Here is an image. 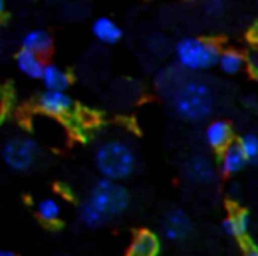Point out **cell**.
Instances as JSON below:
<instances>
[{
    "label": "cell",
    "mask_w": 258,
    "mask_h": 256,
    "mask_svg": "<svg viewBox=\"0 0 258 256\" xmlns=\"http://www.w3.org/2000/svg\"><path fill=\"white\" fill-rule=\"evenodd\" d=\"M172 111L186 121H202L214 109L213 88L201 77H184L170 92Z\"/></svg>",
    "instance_id": "cell-1"
},
{
    "label": "cell",
    "mask_w": 258,
    "mask_h": 256,
    "mask_svg": "<svg viewBox=\"0 0 258 256\" xmlns=\"http://www.w3.org/2000/svg\"><path fill=\"white\" fill-rule=\"evenodd\" d=\"M93 161L100 176L111 181H123L132 176L136 168V154L132 147L118 139L105 140L100 144L95 151Z\"/></svg>",
    "instance_id": "cell-2"
},
{
    "label": "cell",
    "mask_w": 258,
    "mask_h": 256,
    "mask_svg": "<svg viewBox=\"0 0 258 256\" xmlns=\"http://www.w3.org/2000/svg\"><path fill=\"white\" fill-rule=\"evenodd\" d=\"M220 49L209 39L184 37L174 48L176 62L186 72H204L216 65Z\"/></svg>",
    "instance_id": "cell-3"
},
{
    "label": "cell",
    "mask_w": 258,
    "mask_h": 256,
    "mask_svg": "<svg viewBox=\"0 0 258 256\" xmlns=\"http://www.w3.org/2000/svg\"><path fill=\"white\" fill-rule=\"evenodd\" d=\"M86 200L104 216L105 219L119 216L126 211L130 204L128 190L119 181H111V179H99L90 190V195Z\"/></svg>",
    "instance_id": "cell-4"
},
{
    "label": "cell",
    "mask_w": 258,
    "mask_h": 256,
    "mask_svg": "<svg viewBox=\"0 0 258 256\" xmlns=\"http://www.w3.org/2000/svg\"><path fill=\"white\" fill-rule=\"evenodd\" d=\"M39 158V146L34 139L25 135H14L4 142L2 160L11 170L28 172Z\"/></svg>",
    "instance_id": "cell-5"
},
{
    "label": "cell",
    "mask_w": 258,
    "mask_h": 256,
    "mask_svg": "<svg viewBox=\"0 0 258 256\" xmlns=\"http://www.w3.org/2000/svg\"><path fill=\"white\" fill-rule=\"evenodd\" d=\"M194 230L191 219L183 209H172L163 216L162 221V233L170 242H179L184 240Z\"/></svg>",
    "instance_id": "cell-6"
},
{
    "label": "cell",
    "mask_w": 258,
    "mask_h": 256,
    "mask_svg": "<svg viewBox=\"0 0 258 256\" xmlns=\"http://www.w3.org/2000/svg\"><path fill=\"white\" fill-rule=\"evenodd\" d=\"M184 174L195 185H209L216 176V167L206 154H191L184 163Z\"/></svg>",
    "instance_id": "cell-7"
},
{
    "label": "cell",
    "mask_w": 258,
    "mask_h": 256,
    "mask_svg": "<svg viewBox=\"0 0 258 256\" xmlns=\"http://www.w3.org/2000/svg\"><path fill=\"white\" fill-rule=\"evenodd\" d=\"M72 99L65 92H51L46 90L41 97H39V109L42 113L49 114V116H65L72 111Z\"/></svg>",
    "instance_id": "cell-8"
},
{
    "label": "cell",
    "mask_w": 258,
    "mask_h": 256,
    "mask_svg": "<svg viewBox=\"0 0 258 256\" xmlns=\"http://www.w3.org/2000/svg\"><path fill=\"white\" fill-rule=\"evenodd\" d=\"M206 144L214 151H221L232 142V127L225 120H213L204 128Z\"/></svg>",
    "instance_id": "cell-9"
},
{
    "label": "cell",
    "mask_w": 258,
    "mask_h": 256,
    "mask_svg": "<svg viewBox=\"0 0 258 256\" xmlns=\"http://www.w3.org/2000/svg\"><path fill=\"white\" fill-rule=\"evenodd\" d=\"M246 165H248V160L244 158L237 142H230L227 147L220 151V170L225 176L239 174Z\"/></svg>",
    "instance_id": "cell-10"
},
{
    "label": "cell",
    "mask_w": 258,
    "mask_h": 256,
    "mask_svg": "<svg viewBox=\"0 0 258 256\" xmlns=\"http://www.w3.org/2000/svg\"><path fill=\"white\" fill-rule=\"evenodd\" d=\"M53 48V39L42 28H34V30H28L27 34L21 39V49L25 51H30L37 56H46Z\"/></svg>",
    "instance_id": "cell-11"
},
{
    "label": "cell",
    "mask_w": 258,
    "mask_h": 256,
    "mask_svg": "<svg viewBox=\"0 0 258 256\" xmlns=\"http://www.w3.org/2000/svg\"><path fill=\"white\" fill-rule=\"evenodd\" d=\"M160 253V239L150 230H141L134 237L128 251L125 256H158Z\"/></svg>",
    "instance_id": "cell-12"
},
{
    "label": "cell",
    "mask_w": 258,
    "mask_h": 256,
    "mask_svg": "<svg viewBox=\"0 0 258 256\" xmlns=\"http://www.w3.org/2000/svg\"><path fill=\"white\" fill-rule=\"evenodd\" d=\"M92 34L99 42L112 46V44H116V42L121 41L123 32H121V28L118 27V23H114L111 18L102 16V18H97V20L93 21Z\"/></svg>",
    "instance_id": "cell-13"
},
{
    "label": "cell",
    "mask_w": 258,
    "mask_h": 256,
    "mask_svg": "<svg viewBox=\"0 0 258 256\" xmlns=\"http://www.w3.org/2000/svg\"><path fill=\"white\" fill-rule=\"evenodd\" d=\"M41 81L44 84L46 90H51V92H65L71 84V75L60 68L58 65L48 63L44 65L41 74Z\"/></svg>",
    "instance_id": "cell-14"
},
{
    "label": "cell",
    "mask_w": 258,
    "mask_h": 256,
    "mask_svg": "<svg viewBox=\"0 0 258 256\" xmlns=\"http://www.w3.org/2000/svg\"><path fill=\"white\" fill-rule=\"evenodd\" d=\"M16 65H18V68H20L21 74H25L27 77L41 79L42 68H44V62H42L41 56L21 49V51L16 55Z\"/></svg>",
    "instance_id": "cell-15"
},
{
    "label": "cell",
    "mask_w": 258,
    "mask_h": 256,
    "mask_svg": "<svg viewBox=\"0 0 258 256\" xmlns=\"http://www.w3.org/2000/svg\"><path fill=\"white\" fill-rule=\"evenodd\" d=\"M249 230V214L246 211H234L223 221V232L235 239H242L248 235Z\"/></svg>",
    "instance_id": "cell-16"
},
{
    "label": "cell",
    "mask_w": 258,
    "mask_h": 256,
    "mask_svg": "<svg viewBox=\"0 0 258 256\" xmlns=\"http://www.w3.org/2000/svg\"><path fill=\"white\" fill-rule=\"evenodd\" d=\"M216 67L227 75L239 74L244 68V56L239 51H234V49H225L218 55Z\"/></svg>",
    "instance_id": "cell-17"
},
{
    "label": "cell",
    "mask_w": 258,
    "mask_h": 256,
    "mask_svg": "<svg viewBox=\"0 0 258 256\" xmlns=\"http://www.w3.org/2000/svg\"><path fill=\"white\" fill-rule=\"evenodd\" d=\"M35 209H37V216L41 218V221L48 223V225H54V223L60 221L61 207L53 198H42V200H39Z\"/></svg>",
    "instance_id": "cell-18"
},
{
    "label": "cell",
    "mask_w": 258,
    "mask_h": 256,
    "mask_svg": "<svg viewBox=\"0 0 258 256\" xmlns=\"http://www.w3.org/2000/svg\"><path fill=\"white\" fill-rule=\"evenodd\" d=\"M79 219H81L83 225L88 226V228H99V226H102L104 223L107 221L88 200H85L79 205Z\"/></svg>",
    "instance_id": "cell-19"
},
{
    "label": "cell",
    "mask_w": 258,
    "mask_h": 256,
    "mask_svg": "<svg viewBox=\"0 0 258 256\" xmlns=\"http://www.w3.org/2000/svg\"><path fill=\"white\" fill-rule=\"evenodd\" d=\"M237 146L241 147L242 154L248 161L258 160V137L255 133H246L237 140Z\"/></svg>",
    "instance_id": "cell-20"
},
{
    "label": "cell",
    "mask_w": 258,
    "mask_h": 256,
    "mask_svg": "<svg viewBox=\"0 0 258 256\" xmlns=\"http://www.w3.org/2000/svg\"><path fill=\"white\" fill-rule=\"evenodd\" d=\"M244 256H258V247L256 246H248L244 249Z\"/></svg>",
    "instance_id": "cell-21"
},
{
    "label": "cell",
    "mask_w": 258,
    "mask_h": 256,
    "mask_svg": "<svg viewBox=\"0 0 258 256\" xmlns=\"http://www.w3.org/2000/svg\"><path fill=\"white\" fill-rule=\"evenodd\" d=\"M4 13H6V0H0V18L4 16Z\"/></svg>",
    "instance_id": "cell-22"
},
{
    "label": "cell",
    "mask_w": 258,
    "mask_h": 256,
    "mask_svg": "<svg viewBox=\"0 0 258 256\" xmlns=\"http://www.w3.org/2000/svg\"><path fill=\"white\" fill-rule=\"evenodd\" d=\"M0 256H16V254L9 249H0Z\"/></svg>",
    "instance_id": "cell-23"
},
{
    "label": "cell",
    "mask_w": 258,
    "mask_h": 256,
    "mask_svg": "<svg viewBox=\"0 0 258 256\" xmlns=\"http://www.w3.org/2000/svg\"><path fill=\"white\" fill-rule=\"evenodd\" d=\"M2 49H4V42H2V39H0V53H2Z\"/></svg>",
    "instance_id": "cell-24"
},
{
    "label": "cell",
    "mask_w": 258,
    "mask_h": 256,
    "mask_svg": "<svg viewBox=\"0 0 258 256\" xmlns=\"http://www.w3.org/2000/svg\"><path fill=\"white\" fill-rule=\"evenodd\" d=\"M58 256H67V254H58Z\"/></svg>",
    "instance_id": "cell-25"
}]
</instances>
